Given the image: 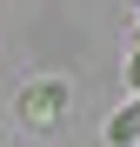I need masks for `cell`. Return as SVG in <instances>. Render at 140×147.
Listing matches in <instances>:
<instances>
[{"label":"cell","instance_id":"6da1fadb","mask_svg":"<svg viewBox=\"0 0 140 147\" xmlns=\"http://www.w3.org/2000/svg\"><path fill=\"white\" fill-rule=\"evenodd\" d=\"M60 114H67V80H33L27 100H20V120L27 127H54Z\"/></svg>","mask_w":140,"mask_h":147},{"label":"cell","instance_id":"7a4b0ae2","mask_svg":"<svg viewBox=\"0 0 140 147\" xmlns=\"http://www.w3.org/2000/svg\"><path fill=\"white\" fill-rule=\"evenodd\" d=\"M100 134H107V147H140V94H133L127 107H113V114H107V127H100Z\"/></svg>","mask_w":140,"mask_h":147},{"label":"cell","instance_id":"3957f363","mask_svg":"<svg viewBox=\"0 0 140 147\" xmlns=\"http://www.w3.org/2000/svg\"><path fill=\"white\" fill-rule=\"evenodd\" d=\"M127 87L140 94V47H133V54H127Z\"/></svg>","mask_w":140,"mask_h":147}]
</instances>
